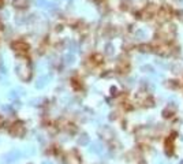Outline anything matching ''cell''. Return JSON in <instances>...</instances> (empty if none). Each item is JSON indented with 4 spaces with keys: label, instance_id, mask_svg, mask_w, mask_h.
I'll return each mask as SVG.
<instances>
[{
    "label": "cell",
    "instance_id": "cell-2",
    "mask_svg": "<svg viewBox=\"0 0 183 164\" xmlns=\"http://www.w3.org/2000/svg\"><path fill=\"white\" fill-rule=\"evenodd\" d=\"M10 133H11V135H14V137H23L25 133H26V127H25L23 122H21V120L15 122L14 125L11 126V128H10Z\"/></svg>",
    "mask_w": 183,
    "mask_h": 164
},
{
    "label": "cell",
    "instance_id": "cell-16",
    "mask_svg": "<svg viewBox=\"0 0 183 164\" xmlns=\"http://www.w3.org/2000/svg\"><path fill=\"white\" fill-rule=\"evenodd\" d=\"M44 164H47V163H44Z\"/></svg>",
    "mask_w": 183,
    "mask_h": 164
},
{
    "label": "cell",
    "instance_id": "cell-9",
    "mask_svg": "<svg viewBox=\"0 0 183 164\" xmlns=\"http://www.w3.org/2000/svg\"><path fill=\"white\" fill-rule=\"evenodd\" d=\"M90 149L96 153H100L101 152V145L98 142H96V144H93V148H90Z\"/></svg>",
    "mask_w": 183,
    "mask_h": 164
},
{
    "label": "cell",
    "instance_id": "cell-11",
    "mask_svg": "<svg viewBox=\"0 0 183 164\" xmlns=\"http://www.w3.org/2000/svg\"><path fill=\"white\" fill-rule=\"evenodd\" d=\"M107 55H112L113 54V47H112V45H111V44H108V45H107Z\"/></svg>",
    "mask_w": 183,
    "mask_h": 164
},
{
    "label": "cell",
    "instance_id": "cell-14",
    "mask_svg": "<svg viewBox=\"0 0 183 164\" xmlns=\"http://www.w3.org/2000/svg\"><path fill=\"white\" fill-rule=\"evenodd\" d=\"M3 29V25H2V21H0V30Z\"/></svg>",
    "mask_w": 183,
    "mask_h": 164
},
{
    "label": "cell",
    "instance_id": "cell-7",
    "mask_svg": "<svg viewBox=\"0 0 183 164\" xmlns=\"http://www.w3.org/2000/svg\"><path fill=\"white\" fill-rule=\"evenodd\" d=\"M66 130H67V133H70V134H74V133H77V126L73 125V123H68Z\"/></svg>",
    "mask_w": 183,
    "mask_h": 164
},
{
    "label": "cell",
    "instance_id": "cell-12",
    "mask_svg": "<svg viewBox=\"0 0 183 164\" xmlns=\"http://www.w3.org/2000/svg\"><path fill=\"white\" fill-rule=\"evenodd\" d=\"M144 37H145V32H144V30H138V32H137V39L142 40Z\"/></svg>",
    "mask_w": 183,
    "mask_h": 164
},
{
    "label": "cell",
    "instance_id": "cell-3",
    "mask_svg": "<svg viewBox=\"0 0 183 164\" xmlns=\"http://www.w3.org/2000/svg\"><path fill=\"white\" fill-rule=\"evenodd\" d=\"M11 47H12V49L15 51V54L17 55H26L27 52H29V44H26V42H23V41H15V42H12L11 44Z\"/></svg>",
    "mask_w": 183,
    "mask_h": 164
},
{
    "label": "cell",
    "instance_id": "cell-13",
    "mask_svg": "<svg viewBox=\"0 0 183 164\" xmlns=\"http://www.w3.org/2000/svg\"><path fill=\"white\" fill-rule=\"evenodd\" d=\"M4 6V0H0V8Z\"/></svg>",
    "mask_w": 183,
    "mask_h": 164
},
{
    "label": "cell",
    "instance_id": "cell-8",
    "mask_svg": "<svg viewBox=\"0 0 183 164\" xmlns=\"http://www.w3.org/2000/svg\"><path fill=\"white\" fill-rule=\"evenodd\" d=\"M78 142H79V145H86V144H89V137L86 134H83L82 137L78 140Z\"/></svg>",
    "mask_w": 183,
    "mask_h": 164
},
{
    "label": "cell",
    "instance_id": "cell-6",
    "mask_svg": "<svg viewBox=\"0 0 183 164\" xmlns=\"http://www.w3.org/2000/svg\"><path fill=\"white\" fill-rule=\"evenodd\" d=\"M66 163L67 164H79L81 163V159L78 157V156H75V157H71L70 155L66 157Z\"/></svg>",
    "mask_w": 183,
    "mask_h": 164
},
{
    "label": "cell",
    "instance_id": "cell-4",
    "mask_svg": "<svg viewBox=\"0 0 183 164\" xmlns=\"http://www.w3.org/2000/svg\"><path fill=\"white\" fill-rule=\"evenodd\" d=\"M30 0H12V6L18 10H22V8H27L29 7Z\"/></svg>",
    "mask_w": 183,
    "mask_h": 164
},
{
    "label": "cell",
    "instance_id": "cell-10",
    "mask_svg": "<svg viewBox=\"0 0 183 164\" xmlns=\"http://www.w3.org/2000/svg\"><path fill=\"white\" fill-rule=\"evenodd\" d=\"M139 51L141 52H150L152 49H150L149 45H141V47H139Z\"/></svg>",
    "mask_w": 183,
    "mask_h": 164
},
{
    "label": "cell",
    "instance_id": "cell-1",
    "mask_svg": "<svg viewBox=\"0 0 183 164\" xmlns=\"http://www.w3.org/2000/svg\"><path fill=\"white\" fill-rule=\"evenodd\" d=\"M15 71H17L18 77L21 78L22 81H29L30 77H32V69H30L29 63H19V64L15 67Z\"/></svg>",
    "mask_w": 183,
    "mask_h": 164
},
{
    "label": "cell",
    "instance_id": "cell-15",
    "mask_svg": "<svg viewBox=\"0 0 183 164\" xmlns=\"http://www.w3.org/2000/svg\"><path fill=\"white\" fill-rule=\"evenodd\" d=\"M139 164H146V163H144V161H141V163H139Z\"/></svg>",
    "mask_w": 183,
    "mask_h": 164
},
{
    "label": "cell",
    "instance_id": "cell-5",
    "mask_svg": "<svg viewBox=\"0 0 183 164\" xmlns=\"http://www.w3.org/2000/svg\"><path fill=\"white\" fill-rule=\"evenodd\" d=\"M175 111H176V107H175V105H168L166 110L163 111V115H164L166 118H169L175 113Z\"/></svg>",
    "mask_w": 183,
    "mask_h": 164
}]
</instances>
